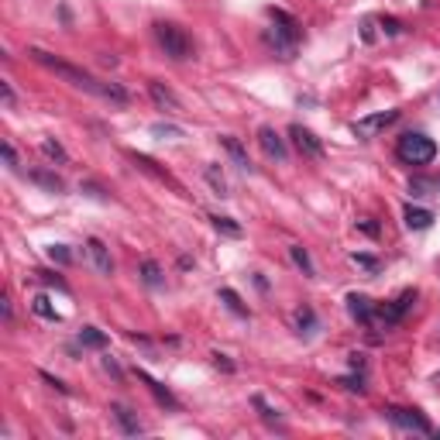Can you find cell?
Masks as SVG:
<instances>
[{"label":"cell","instance_id":"1","mask_svg":"<svg viewBox=\"0 0 440 440\" xmlns=\"http://www.w3.org/2000/svg\"><path fill=\"white\" fill-rule=\"evenodd\" d=\"M28 55H31L38 66L52 69L55 76H62L69 86H76V90L90 93V97H97V100H107V104H114V107H127V104H131V93H127L120 83L97 80L93 73H86V69H80V66H69V62L55 59V55H52V52H45V48H28Z\"/></svg>","mask_w":440,"mask_h":440},{"label":"cell","instance_id":"2","mask_svg":"<svg viewBox=\"0 0 440 440\" xmlns=\"http://www.w3.org/2000/svg\"><path fill=\"white\" fill-rule=\"evenodd\" d=\"M269 17H272V28H265V45L279 55V59H292L296 55V45L303 38V31H299V21L292 17V14H285L279 7H269Z\"/></svg>","mask_w":440,"mask_h":440},{"label":"cell","instance_id":"3","mask_svg":"<svg viewBox=\"0 0 440 440\" xmlns=\"http://www.w3.org/2000/svg\"><path fill=\"white\" fill-rule=\"evenodd\" d=\"M155 41L162 45V52H165L169 59H176V62L193 59V38H190L179 24H172V21H159V24H155Z\"/></svg>","mask_w":440,"mask_h":440},{"label":"cell","instance_id":"4","mask_svg":"<svg viewBox=\"0 0 440 440\" xmlns=\"http://www.w3.org/2000/svg\"><path fill=\"white\" fill-rule=\"evenodd\" d=\"M396 159L406 162V165H430V162L437 159V145L427 134L409 131V134H402L399 145H396Z\"/></svg>","mask_w":440,"mask_h":440},{"label":"cell","instance_id":"5","mask_svg":"<svg viewBox=\"0 0 440 440\" xmlns=\"http://www.w3.org/2000/svg\"><path fill=\"white\" fill-rule=\"evenodd\" d=\"M382 413H385V420H389L392 427H399V430H413V434H434L430 420H427V416H423L420 409H402V406H385Z\"/></svg>","mask_w":440,"mask_h":440},{"label":"cell","instance_id":"6","mask_svg":"<svg viewBox=\"0 0 440 440\" xmlns=\"http://www.w3.org/2000/svg\"><path fill=\"white\" fill-rule=\"evenodd\" d=\"M416 303V292L413 289H406L396 303H385V306H375V317H371V323L375 327H382V330H389V327H396V323H402V317H406V310Z\"/></svg>","mask_w":440,"mask_h":440},{"label":"cell","instance_id":"7","mask_svg":"<svg viewBox=\"0 0 440 440\" xmlns=\"http://www.w3.org/2000/svg\"><path fill=\"white\" fill-rule=\"evenodd\" d=\"M399 120V111H378V114H371V118H361L351 124V131L364 138V141H371V138H378V131L382 127H389V124H396Z\"/></svg>","mask_w":440,"mask_h":440},{"label":"cell","instance_id":"8","mask_svg":"<svg viewBox=\"0 0 440 440\" xmlns=\"http://www.w3.org/2000/svg\"><path fill=\"white\" fill-rule=\"evenodd\" d=\"M289 138H292V145L306 155V159H323V141L310 131V127H303V124H292L289 127Z\"/></svg>","mask_w":440,"mask_h":440},{"label":"cell","instance_id":"9","mask_svg":"<svg viewBox=\"0 0 440 440\" xmlns=\"http://www.w3.org/2000/svg\"><path fill=\"white\" fill-rule=\"evenodd\" d=\"M86 258H90V265H93L100 276H114V258H111V248H107L100 238L86 241Z\"/></svg>","mask_w":440,"mask_h":440},{"label":"cell","instance_id":"10","mask_svg":"<svg viewBox=\"0 0 440 440\" xmlns=\"http://www.w3.org/2000/svg\"><path fill=\"white\" fill-rule=\"evenodd\" d=\"M258 145H262V152L269 159H276V162L289 159V148H285V141H282V134L276 127H258Z\"/></svg>","mask_w":440,"mask_h":440},{"label":"cell","instance_id":"11","mask_svg":"<svg viewBox=\"0 0 440 440\" xmlns=\"http://www.w3.org/2000/svg\"><path fill=\"white\" fill-rule=\"evenodd\" d=\"M111 413H114V420H118L120 434H127V437H138V434H145V427H141L138 413H134V409H127L124 402H111Z\"/></svg>","mask_w":440,"mask_h":440},{"label":"cell","instance_id":"12","mask_svg":"<svg viewBox=\"0 0 440 440\" xmlns=\"http://www.w3.org/2000/svg\"><path fill=\"white\" fill-rule=\"evenodd\" d=\"M148 93H152V100L159 104L162 111H169V114H179V111H183L179 97H176V93H172L169 86H162L159 80H152V83H148Z\"/></svg>","mask_w":440,"mask_h":440},{"label":"cell","instance_id":"13","mask_svg":"<svg viewBox=\"0 0 440 440\" xmlns=\"http://www.w3.org/2000/svg\"><path fill=\"white\" fill-rule=\"evenodd\" d=\"M220 145H224V152L231 155V162L238 165L241 172H251V159H248V152H244V145H241L234 134H220Z\"/></svg>","mask_w":440,"mask_h":440},{"label":"cell","instance_id":"14","mask_svg":"<svg viewBox=\"0 0 440 440\" xmlns=\"http://www.w3.org/2000/svg\"><path fill=\"white\" fill-rule=\"evenodd\" d=\"M348 313H351L358 323H371V317H375V303H371L368 296L351 292V296H348Z\"/></svg>","mask_w":440,"mask_h":440},{"label":"cell","instance_id":"15","mask_svg":"<svg viewBox=\"0 0 440 440\" xmlns=\"http://www.w3.org/2000/svg\"><path fill=\"white\" fill-rule=\"evenodd\" d=\"M402 220H406L409 231H427V227L434 224V213L423 210V206H413V203H409V206L402 210Z\"/></svg>","mask_w":440,"mask_h":440},{"label":"cell","instance_id":"16","mask_svg":"<svg viewBox=\"0 0 440 440\" xmlns=\"http://www.w3.org/2000/svg\"><path fill=\"white\" fill-rule=\"evenodd\" d=\"M138 378H141V382L148 385V392H152V396L159 399V406H169V409H179V399H176V396H172V392H169V389H165L162 382H155V378H152V375H145V371H138Z\"/></svg>","mask_w":440,"mask_h":440},{"label":"cell","instance_id":"17","mask_svg":"<svg viewBox=\"0 0 440 440\" xmlns=\"http://www.w3.org/2000/svg\"><path fill=\"white\" fill-rule=\"evenodd\" d=\"M289 258H292V265H296V269H303V276H306V279H313V276H317V269H313V262H310V251H306L303 244H292V248H289Z\"/></svg>","mask_w":440,"mask_h":440},{"label":"cell","instance_id":"18","mask_svg":"<svg viewBox=\"0 0 440 440\" xmlns=\"http://www.w3.org/2000/svg\"><path fill=\"white\" fill-rule=\"evenodd\" d=\"M138 272H141V282H145V285H152V289H159L162 282H165L162 265H159V262H152V258H145V262L138 265Z\"/></svg>","mask_w":440,"mask_h":440},{"label":"cell","instance_id":"19","mask_svg":"<svg viewBox=\"0 0 440 440\" xmlns=\"http://www.w3.org/2000/svg\"><path fill=\"white\" fill-rule=\"evenodd\" d=\"M31 183H38L41 190H48V193H62V190H66V183H62L55 172H45V169L31 172Z\"/></svg>","mask_w":440,"mask_h":440},{"label":"cell","instance_id":"20","mask_svg":"<svg viewBox=\"0 0 440 440\" xmlns=\"http://www.w3.org/2000/svg\"><path fill=\"white\" fill-rule=\"evenodd\" d=\"M292 323H296L299 334H313V327H317V313H313V306H299L296 317H292Z\"/></svg>","mask_w":440,"mask_h":440},{"label":"cell","instance_id":"21","mask_svg":"<svg viewBox=\"0 0 440 440\" xmlns=\"http://www.w3.org/2000/svg\"><path fill=\"white\" fill-rule=\"evenodd\" d=\"M31 310L38 313L41 320H52V323L62 320V317H59V310L52 306V299H48V296H35V299H31Z\"/></svg>","mask_w":440,"mask_h":440},{"label":"cell","instance_id":"22","mask_svg":"<svg viewBox=\"0 0 440 440\" xmlns=\"http://www.w3.org/2000/svg\"><path fill=\"white\" fill-rule=\"evenodd\" d=\"M409 193H413V197H434V193H440V179H423V176H416V179L409 183Z\"/></svg>","mask_w":440,"mask_h":440},{"label":"cell","instance_id":"23","mask_svg":"<svg viewBox=\"0 0 440 440\" xmlns=\"http://www.w3.org/2000/svg\"><path fill=\"white\" fill-rule=\"evenodd\" d=\"M210 224H213L220 234H227V238H241V224L234 220V217H220V213H213Z\"/></svg>","mask_w":440,"mask_h":440},{"label":"cell","instance_id":"24","mask_svg":"<svg viewBox=\"0 0 440 440\" xmlns=\"http://www.w3.org/2000/svg\"><path fill=\"white\" fill-rule=\"evenodd\" d=\"M80 344L83 348H107V334L97 327H83L80 330Z\"/></svg>","mask_w":440,"mask_h":440},{"label":"cell","instance_id":"25","mask_svg":"<svg viewBox=\"0 0 440 440\" xmlns=\"http://www.w3.org/2000/svg\"><path fill=\"white\" fill-rule=\"evenodd\" d=\"M206 183L213 186L217 197H227V179H224V172H220L217 165H206Z\"/></svg>","mask_w":440,"mask_h":440},{"label":"cell","instance_id":"26","mask_svg":"<svg viewBox=\"0 0 440 440\" xmlns=\"http://www.w3.org/2000/svg\"><path fill=\"white\" fill-rule=\"evenodd\" d=\"M41 155H45V159H52V162H66V148H62L59 141L45 138V141H41Z\"/></svg>","mask_w":440,"mask_h":440},{"label":"cell","instance_id":"27","mask_svg":"<svg viewBox=\"0 0 440 440\" xmlns=\"http://www.w3.org/2000/svg\"><path fill=\"white\" fill-rule=\"evenodd\" d=\"M220 299H224V303H227V306H231L238 317H248V306L241 303V296L234 292V289H220Z\"/></svg>","mask_w":440,"mask_h":440},{"label":"cell","instance_id":"28","mask_svg":"<svg viewBox=\"0 0 440 440\" xmlns=\"http://www.w3.org/2000/svg\"><path fill=\"white\" fill-rule=\"evenodd\" d=\"M375 21L382 24V35H399L402 31V21H396V17H385V14H382V17H375Z\"/></svg>","mask_w":440,"mask_h":440},{"label":"cell","instance_id":"29","mask_svg":"<svg viewBox=\"0 0 440 440\" xmlns=\"http://www.w3.org/2000/svg\"><path fill=\"white\" fill-rule=\"evenodd\" d=\"M48 255H52V262H59V265H69V262H73V255L66 251V244H52Z\"/></svg>","mask_w":440,"mask_h":440},{"label":"cell","instance_id":"30","mask_svg":"<svg viewBox=\"0 0 440 440\" xmlns=\"http://www.w3.org/2000/svg\"><path fill=\"white\" fill-rule=\"evenodd\" d=\"M351 262L361 265V269H368V272H378V258H371V255H351Z\"/></svg>","mask_w":440,"mask_h":440},{"label":"cell","instance_id":"31","mask_svg":"<svg viewBox=\"0 0 440 440\" xmlns=\"http://www.w3.org/2000/svg\"><path fill=\"white\" fill-rule=\"evenodd\" d=\"M341 385H344V389H351V392H364V378H355V375H351V378H341Z\"/></svg>","mask_w":440,"mask_h":440},{"label":"cell","instance_id":"32","mask_svg":"<svg viewBox=\"0 0 440 440\" xmlns=\"http://www.w3.org/2000/svg\"><path fill=\"white\" fill-rule=\"evenodd\" d=\"M41 276V282H48V285H55V289H62V292H66V289H69V285H66V282L59 279V276H55V272H38Z\"/></svg>","mask_w":440,"mask_h":440},{"label":"cell","instance_id":"33","mask_svg":"<svg viewBox=\"0 0 440 440\" xmlns=\"http://www.w3.org/2000/svg\"><path fill=\"white\" fill-rule=\"evenodd\" d=\"M255 406H258V409H262V416H265V420H269V423H272V420H276V409H272V406H269V402L262 399V396H255Z\"/></svg>","mask_w":440,"mask_h":440},{"label":"cell","instance_id":"34","mask_svg":"<svg viewBox=\"0 0 440 440\" xmlns=\"http://www.w3.org/2000/svg\"><path fill=\"white\" fill-rule=\"evenodd\" d=\"M3 162H7V169H17V155H14V145H10V141H3Z\"/></svg>","mask_w":440,"mask_h":440},{"label":"cell","instance_id":"35","mask_svg":"<svg viewBox=\"0 0 440 440\" xmlns=\"http://www.w3.org/2000/svg\"><path fill=\"white\" fill-rule=\"evenodd\" d=\"M0 97H3V104H7V107L14 104V90H10V83H0Z\"/></svg>","mask_w":440,"mask_h":440},{"label":"cell","instance_id":"36","mask_svg":"<svg viewBox=\"0 0 440 440\" xmlns=\"http://www.w3.org/2000/svg\"><path fill=\"white\" fill-rule=\"evenodd\" d=\"M358 227L364 234H371V238H378V224H371V220H358Z\"/></svg>","mask_w":440,"mask_h":440},{"label":"cell","instance_id":"37","mask_svg":"<svg viewBox=\"0 0 440 440\" xmlns=\"http://www.w3.org/2000/svg\"><path fill=\"white\" fill-rule=\"evenodd\" d=\"M213 364H217V368H224V371H234V364L227 361V355H213Z\"/></svg>","mask_w":440,"mask_h":440},{"label":"cell","instance_id":"38","mask_svg":"<svg viewBox=\"0 0 440 440\" xmlns=\"http://www.w3.org/2000/svg\"><path fill=\"white\" fill-rule=\"evenodd\" d=\"M0 310H3V323L14 320V310H10V299H0Z\"/></svg>","mask_w":440,"mask_h":440}]
</instances>
